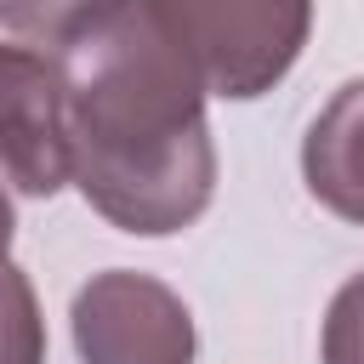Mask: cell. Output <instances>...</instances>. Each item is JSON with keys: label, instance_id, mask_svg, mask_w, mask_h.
<instances>
[{"label": "cell", "instance_id": "6da1fadb", "mask_svg": "<svg viewBox=\"0 0 364 364\" xmlns=\"http://www.w3.org/2000/svg\"><path fill=\"white\" fill-rule=\"evenodd\" d=\"M68 108V182L136 239L182 233L216 193L205 85L148 0H119L57 46Z\"/></svg>", "mask_w": 364, "mask_h": 364}, {"label": "cell", "instance_id": "7a4b0ae2", "mask_svg": "<svg viewBox=\"0 0 364 364\" xmlns=\"http://www.w3.org/2000/svg\"><path fill=\"white\" fill-rule=\"evenodd\" d=\"M188 68L199 74L205 97L250 102L273 91L307 34H313V0H148Z\"/></svg>", "mask_w": 364, "mask_h": 364}, {"label": "cell", "instance_id": "3957f363", "mask_svg": "<svg viewBox=\"0 0 364 364\" xmlns=\"http://www.w3.org/2000/svg\"><path fill=\"white\" fill-rule=\"evenodd\" d=\"M68 324L80 364H193L199 353L188 301L165 279L131 267L91 273L74 290Z\"/></svg>", "mask_w": 364, "mask_h": 364}, {"label": "cell", "instance_id": "277c9868", "mask_svg": "<svg viewBox=\"0 0 364 364\" xmlns=\"http://www.w3.org/2000/svg\"><path fill=\"white\" fill-rule=\"evenodd\" d=\"M0 176L28 199L68 188L63 63L46 46L0 40Z\"/></svg>", "mask_w": 364, "mask_h": 364}, {"label": "cell", "instance_id": "5b68a950", "mask_svg": "<svg viewBox=\"0 0 364 364\" xmlns=\"http://www.w3.org/2000/svg\"><path fill=\"white\" fill-rule=\"evenodd\" d=\"M301 182L330 216L364 228V80H347L307 125Z\"/></svg>", "mask_w": 364, "mask_h": 364}, {"label": "cell", "instance_id": "8992f818", "mask_svg": "<svg viewBox=\"0 0 364 364\" xmlns=\"http://www.w3.org/2000/svg\"><path fill=\"white\" fill-rule=\"evenodd\" d=\"M114 6L119 0H0V28L11 40H23V46L57 51L63 40H74L85 23H97Z\"/></svg>", "mask_w": 364, "mask_h": 364}, {"label": "cell", "instance_id": "52a82bcc", "mask_svg": "<svg viewBox=\"0 0 364 364\" xmlns=\"http://www.w3.org/2000/svg\"><path fill=\"white\" fill-rule=\"evenodd\" d=\"M0 364H46V318L17 262H0Z\"/></svg>", "mask_w": 364, "mask_h": 364}, {"label": "cell", "instance_id": "ba28073f", "mask_svg": "<svg viewBox=\"0 0 364 364\" xmlns=\"http://www.w3.org/2000/svg\"><path fill=\"white\" fill-rule=\"evenodd\" d=\"M318 364H364V273H353L330 296L324 336H318Z\"/></svg>", "mask_w": 364, "mask_h": 364}, {"label": "cell", "instance_id": "9c48e42d", "mask_svg": "<svg viewBox=\"0 0 364 364\" xmlns=\"http://www.w3.org/2000/svg\"><path fill=\"white\" fill-rule=\"evenodd\" d=\"M11 233H17V216H11V199H6V188H0V262H6V250H11Z\"/></svg>", "mask_w": 364, "mask_h": 364}]
</instances>
